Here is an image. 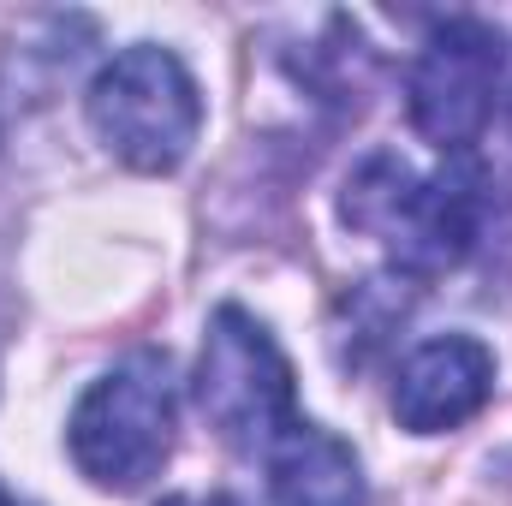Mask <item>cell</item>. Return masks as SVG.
Here are the masks:
<instances>
[{
    "label": "cell",
    "instance_id": "obj_6",
    "mask_svg": "<svg viewBox=\"0 0 512 506\" xmlns=\"http://www.w3.org/2000/svg\"><path fill=\"white\" fill-rule=\"evenodd\" d=\"M495 393V352L471 334L423 340L393 376V417L411 435H447L471 423Z\"/></svg>",
    "mask_w": 512,
    "mask_h": 506
},
{
    "label": "cell",
    "instance_id": "obj_1",
    "mask_svg": "<svg viewBox=\"0 0 512 506\" xmlns=\"http://www.w3.org/2000/svg\"><path fill=\"white\" fill-rule=\"evenodd\" d=\"M340 221L376 239L399 274L435 280L459 268L483 239V173L465 155H447L435 173H417L405 155L376 149L346 173Z\"/></svg>",
    "mask_w": 512,
    "mask_h": 506
},
{
    "label": "cell",
    "instance_id": "obj_2",
    "mask_svg": "<svg viewBox=\"0 0 512 506\" xmlns=\"http://www.w3.org/2000/svg\"><path fill=\"white\" fill-rule=\"evenodd\" d=\"M84 120L96 143L131 173H173L203 131V90L185 60L161 42H131L84 90Z\"/></svg>",
    "mask_w": 512,
    "mask_h": 506
},
{
    "label": "cell",
    "instance_id": "obj_7",
    "mask_svg": "<svg viewBox=\"0 0 512 506\" xmlns=\"http://www.w3.org/2000/svg\"><path fill=\"white\" fill-rule=\"evenodd\" d=\"M262 465H268V506H370V483L352 441H340L310 417H298L262 453Z\"/></svg>",
    "mask_w": 512,
    "mask_h": 506
},
{
    "label": "cell",
    "instance_id": "obj_4",
    "mask_svg": "<svg viewBox=\"0 0 512 506\" xmlns=\"http://www.w3.org/2000/svg\"><path fill=\"white\" fill-rule=\"evenodd\" d=\"M191 393H197L203 423L233 453H268L298 423L292 364L245 304H221L209 316V334H203V352L191 370Z\"/></svg>",
    "mask_w": 512,
    "mask_h": 506
},
{
    "label": "cell",
    "instance_id": "obj_3",
    "mask_svg": "<svg viewBox=\"0 0 512 506\" xmlns=\"http://www.w3.org/2000/svg\"><path fill=\"white\" fill-rule=\"evenodd\" d=\"M173 429H179V393H173L167 358L131 352L78 393L66 447H72V465L96 489L131 495L149 477H161V465L173 453Z\"/></svg>",
    "mask_w": 512,
    "mask_h": 506
},
{
    "label": "cell",
    "instance_id": "obj_9",
    "mask_svg": "<svg viewBox=\"0 0 512 506\" xmlns=\"http://www.w3.org/2000/svg\"><path fill=\"white\" fill-rule=\"evenodd\" d=\"M0 506H12V495H6V489H0Z\"/></svg>",
    "mask_w": 512,
    "mask_h": 506
},
{
    "label": "cell",
    "instance_id": "obj_8",
    "mask_svg": "<svg viewBox=\"0 0 512 506\" xmlns=\"http://www.w3.org/2000/svg\"><path fill=\"white\" fill-rule=\"evenodd\" d=\"M161 506H239L233 495H167Z\"/></svg>",
    "mask_w": 512,
    "mask_h": 506
},
{
    "label": "cell",
    "instance_id": "obj_5",
    "mask_svg": "<svg viewBox=\"0 0 512 506\" xmlns=\"http://www.w3.org/2000/svg\"><path fill=\"white\" fill-rule=\"evenodd\" d=\"M501 78H507V36L489 18L453 12L435 18L411 72H405V114L423 143H435L441 155H465L501 102Z\"/></svg>",
    "mask_w": 512,
    "mask_h": 506
}]
</instances>
